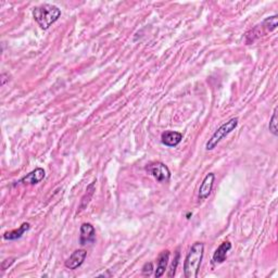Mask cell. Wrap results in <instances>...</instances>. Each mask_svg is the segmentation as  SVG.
<instances>
[{
  "instance_id": "12",
  "label": "cell",
  "mask_w": 278,
  "mask_h": 278,
  "mask_svg": "<svg viewBox=\"0 0 278 278\" xmlns=\"http://www.w3.org/2000/svg\"><path fill=\"white\" fill-rule=\"evenodd\" d=\"M168 260H169V251L166 250L162 251L160 254L158 256V266H157V271H156V277H162L166 273V270L168 264Z\"/></svg>"
},
{
  "instance_id": "10",
  "label": "cell",
  "mask_w": 278,
  "mask_h": 278,
  "mask_svg": "<svg viewBox=\"0 0 278 278\" xmlns=\"http://www.w3.org/2000/svg\"><path fill=\"white\" fill-rule=\"evenodd\" d=\"M183 140V134L174 131H167L161 135V141L167 147H176Z\"/></svg>"
},
{
  "instance_id": "14",
  "label": "cell",
  "mask_w": 278,
  "mask_h": 278,
  "mask_svg": "<svg viewBox=\"0 0 278 278\" xmlns=\"http://www.w3.org/2000/svg\"><path fill=\"white\" fill-rule=\"evenodd\" d=\"M269 128L270 132L273 134L274 136L278 135V130H277V107L274 109V112H273V115L270 120V124H269Z\"/></svg>"
},
{
  "instance_id": "9",
  "label": "cell",
  "mask_w": 278,
  "mask_h": 278,
  "mask_svg": "<svg viewBox=\"0 0 278 278\" xmlns=\"http://www.w3.org/2000/svg\"><path fill=\"white\" fill-rule=\"evenodd\" d=\"M214 179H215L214 173H209L205 175V177L203 178V181L199 187V193H198L199 200H205L211 195V192H212L213 188Z\"/></svg>"
},
{
  "instance_id": "5",
  "label": "cell",
  "mask_w": 278,
  "mask_h": 278,
  "mask_svg": "<svg viewBox=\"0 0 278 278\" xmlns=\"http://www.w3.org/2000/svg\"><path fill=\"white\" fill-rule=\"evenodd\" d=\"M146 171L156 178L159 183H167L171 178V171L162 162H151L147 164Z\"/></svg>"
},
{
  "instance_id": "1",
  "label": "cell",
  "mask_w": 278,
  "mask_h": 278,
  "mask_svg": "<svg viewBox=\"0 0 278 278\" xmlns=\"http://www.w3.org/2000/svg\"><path fill=\"white\" fill-rule=\"evenodd\" d=\"M204 245L202 243H195L185 257L184 276L186 278H197L200 266L202 263Z\"/></svg>"
},
{
  "instance_id": "7",
  "label": "cell",
  "mask_w": 278,
  "mask_h": 278,
  "mask_svg": "<svg viewBox=\"0 0 278 278\" xmlns=\"http://www.w3.org/2000/svg\"><path fill=\"white\" fill-rule=\"evenodd\" d=\"M45 176H46L45 169L42 167H37L35 168L34 171L25 175L24 177H22L19 182H17V184L14 185H36L42 182Z\"/></svg>"
},
{
  "instance_id": "6",
  "label": "cell",
  "mask_w": 278,
  "mask_h": 278,
  "mask_svg": "<svg viewBox=\"0 0 278 278\" xmlns=\"http://www.w3.org/2000/svg\"><path fill=\"white\" fill-rule=\"evenodd\" d=\"M96 240V229L90 223L82 224L80 229V244L82 246L94 244Z\"/></svg>"
},
{
  "instance_id": "11",
  "label": "cell",
  "mask_w": 278,
  "mask_h": 278,
  "mask_svg": "<svg viewBox=\"0 0 278 278\" xmlns=\"http://www.w3.org/2000/svg\"><path fill=\"white\" fill-rule=\"evenodd\" d=\"M230 249H231V244L229 241H224V243L221 244L213 254V259H212L213 263L216 264L223 263V262L226 260V257H227V253Z\"/></svg>"
},
{
  "instance_id": "15",
  "label": "cell",
  "mask_w": 278,
  "mask_h": 278,
  "mask_svg": "<svg viewBox=\"0 0 278 278\" xmlns=\"http://www.w3.org/2000/svg\"><path fill=\"white\" fill-rule=\"evenodd\" d=\"M178 261H179V252H177L176 253V257H175V260L173 261V263L171 265V270H169V273H168V277H173L175 275V272H176V269H177V265H178Z\"/></svg>"
},
{
  "instance_id": "13",
  "label": "cell",
  "mask_w": 278,
  "mask_h": 278,
  "mask_svg": "<svg viewBox=\"0 0 278 278\" xmlns=\"http://www.w3.org/2000/svg\"><path fill=\"white\" fill-rule=\"evenodd\" d=\"M30 228L29 223H23L18 229H14L11 231H7L3 235V239L4 240H17L20 239L21 237L27 233V231Z\"/></svg>"
},
{
  "instance_id": "17",
  "label": "cell",
  "mask_w": 278,
  "mask_h": 278,
  "mask_svg": "<svg viewBox=\"0 0 278 278\" xmlns=\"http://www.w3.org/2000/svg\"><path fill=\"white\" fill-rule=\"evenodd\" d=\"M14 257H11V259H8V260H4L2 262V264H1V267H2V271H4L7 269V266H10L11 264H13V262H14Z\"/></svg>"
},
{
  "instance_id": "4",
  "label": "cell",
  "mask_w": 278,
  "mask_h": 278,
  "mask_svg": "<svg viewBox=\"0 0 278 278\" xmlns=\"http://www.w3.org/2000/svg\"><path fill=\"white\" fill-rule=\"evenodd\" d=\"M277 28V15H273V17L267 18L266 20H264L262 24L256 25V27L251 29L250 32L247 33L246 38H247V43H253L255 39H257L261 36H263V34L269 33V32H273Z\"/></svg>"
},
{
  "instance_id": "3",
  "label": "cell",
  "mask_w": 278,
  "mask_h": 278,
  "mask_svg": "<svg viewBox=\"0 0 278 278\" xmlns=\"http://www.w3.org/2000/svg\"><path fill=\"white\" fill-rule=\"evenodd\" d=\"M238 126V117H233L230 118L229 121H227L222 126H220L218 130L214 132V134L209 140L205 143V149L208 151L213 150V149L219 145V143L222 141V139L226 136H228L229 134L236 130V127Z\"/></svg>"
},
{
  "instance_id": "2",
  "label": "cell",
  "mask_w": 278,
  "mask_h": 278,
  "mask_svg": "<svg viewBox=\"0 0 278 278\" xmlns=\"http://www.w3.org/2000/svg\"><path fill=\"white\" fill-rule=\"evenodd\" d=\"M60 15L61 10L55 4L50 3L40 4L33 10L34 20L43 29H48L55 22L58 21Z\"/></svg>"
},
{
  "instance_id": "8",
  "label": "cell",
  "mask_w": 278,
  "mask_h": 278,
  "mask_svg": "<svg viewBox=\"0 0 278 278\" xmlns=\"http://www.w3.org/2000/svg\"><path fill=\"white\" fill-rule=\"evenodd\" d=\"M87 256V251L84 249L75 250L73 253L70 255L68 260L65 261V267L69 270H76L84 263V261Z\"/></svg>"
},
{
  "instance_id": "16",
  "label": "cell",
  "mask_w": 278,
  "mask_h": 278,
  "mask_svg": "<svg viewBox=\"0 0 278 278\" xmlns=\"http://www.w3.org/2000/svg\"><path fill=\"white\" fill-rule=\"evenodd\" d=\"M152 271H153V265H152L151 262H149V263H146L142 267V274L146 275V276L151 275Z\"/></svg>"
}]
</instances>
